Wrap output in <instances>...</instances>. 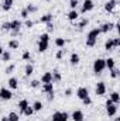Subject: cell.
Segmentation results:
<instances>
[{"label": "cell", "mask_w": 120, "mask_h": 121, "mask_svg": "<svg viewBox=\"0 0 120 121\" xmlns=\"http://www.w3.org/2000/svg\"><path fill=\"white\" fill-rule=\"evenodd\" d=\"M78 6H79V0H69V7H71V10H76Z\"/></svg>", "instance_id": "35"}, {"label": "cell", "mask_w": 120, "mask_h": 121, "mask_svg": "<svg viewBox=\"0 0 120 121\" xmlns=\"http://www.w3.org/2000/svg\"><path fill=\"white\" fill-rule=\"evenodd\" d=\"M113 27H115V24L113 23H103L100 27H99V30H100V32H103V34H106V32H109V31L113 30Z\"/></svg>", "instance_id": "10"}, {"label": "cell", "mask_w": 120, "mask_h": 121, "mask_svg": "<svg viewBox=\"0 0 120 121\" xmlns=\"http://www.w3.org/2000/svg\"><path fill=\"white\" fill-rule=\"evenodd\" d=\"M24 26L27 27V28H32V26H34V21L30 20V18H27L26 21H24Z\"/></svg>", "instance_id": "41"}, {"label": "cell", "mask_w": 120, "mask_h": 121, "mask_svg": "<svg viewBox=\"0 0 120 121\" xmlns=\"http://www.w3.org/2000/svg\"><path fill=\"white\" fill-rule=\"evenodd\" d=\"M93 7H95V4H93V0H85V1L82 3L81 13H82V14H85V13L90 11V10H93Z\"/></svg>", "instance_id": "5"}, {"label": "cell", "mask_w": 120, "mask_h": 121, "mask_svg": "<svg viewBox=\"0 0 120 121\" xmlns=\"http://www.w3.org/2000/svg\"><path fill=\"white\" fill-rule=\"evenodd\" d=\"M55 99V91H51V93H47V100L48 101H52Z\"/></svg>", "instance_id": "43"}, {"label": "cell", "mask_w": 120, "mask_h": 121, "mask_svg": "<svg viewBox=\"0 0 120 121\" xmlns=\"http://www.w3.org/2000/svg\"><path fill=\"white\" fill-rule=\"evenodd\" d=\"M9 48L10 49H18L20 48V42L17 39H10L9 41Z\"/></svg>", "instance_id": "24"}, {"label": "cell", "mask_w": 120, "mask_h": 121, "mask_svg": "<svg viewBox=\"0 0 120 121\" xmlns=\"http://www.w3.org/2000/svg\"><path fill=\"white\" fill-rule=\"evenodd\" d=\"M20 34V31H11V37H17Z\"/></svg>", "instance_id": "50"}, {"label": "cell", "mask_w": 120, "mask_h": 121, "mask_svg": "<svg viewBox=\"0 0 120 121\" xmlns=\"http://www.w3.org/2000/svg\"><path fill=\"white\" fill-rule=\"evenodd\" d=\"M88 24H89V20H88V18H82V20H81V23L78 24V27H79V28H85Z\"/></svg>", "instance_id": "36"}, {"label": "cell", "mask_w": 120, "mask_h": 121, "mask_svg": "<svg viewBox=\"0 0 120 121\" xmlns=\"http://www.w3.org/2000/svg\"><path fill=\"white\" fill-rule=\"evenodd\" d=\"M1 121H9V120H7V116H4V117H1Z\"/></svg>", "instance_id": "51"}, {"label": "cell", "mask_w": 120, "mask_h": 121, "mask_svg": "<svg viewBox=\"0 0 120 121\" xmlns=\"http://www.w3.org/2000/svg\"><path fill=\"white\" fill-rule=\"evenodd\" d=\"M28 106V101L26 100V99H23V100H20L18 101V104H17V107H18V110H20V113L23 114V111H24V108Z\"/></svg>", "instance_id": "23"}, {"label": "cell", "mask_w": 120, "mask_h": 121, "mask_svg": "<svg viewBox=\"0 0 120 121\" xmlns=\"http://www.w3.org/2000/svg\"><path fill=\"white\" fill-rule=\"evenodd\" d=\"M51 73H52V83H60L61 79H62V75H61L60 70L58 69H54Z\"/></svg>", "instance_id": "15"}, {"label": "cell", "mask_w": 120, "mask_h": 121, "mask_svg": "<svg viewBox=\"0 0 120 121\" xmlns=\"http://www.w3.org/2000/svg\"><path fill=\"white\" fill-rule=\"evenodd\" d=\"M14 69H16V65H14V63H11V65H9V66L6 68V70H4V72H6V73H11Z\"/></svg>", "instance_id": "40"}, {"label": "cell", "mask_w": 120, "mask_h": 121, "mask_svg": "<svg viewBox=\"0 0 120 121\" xmlns=\"http://www.w3.org/2000/svg\"><path fill=\"white\" fill-rule=\"evenodd\" d=\"M42 91L47 94V93H51V91H54V83L51 82V83H42Z\"/></svg>", "instance_id": "18"}, {"label": "cell", "mask_w": 120, "mask_h": 121, "mask_svg": "<svg viewBox=\"0 0 120 121\" xmlns=\"http://www.w3.org/2000/svg\"><path fill=\"white\" fill-rule=\"evenodd\" d=\"M7 120H9V121H20V116H18L17 113L11 111V113H9V116H7Z\"/></svg>", "instance_id": "28"}, {"label": "cell", "mask_w": 120, "mask_h": 121, "mask_svg": "<svg viewBox=\"0 0 120 121\" xmlns=\"http://www.w3.org/2000/svg\"><path fill=\"white\" fill-rule=\"evenodd\" d=\"M105 49H106V51H113V49H115V45H113V39H112V38H109V39L105 42Z\"/></svg>", "instance_id": "26"}, {"label": "cell", "mask_w": 120, "mask_h": 121, "mask_svg": "<svg viewBox=\"0 0 120 121\" xmlns=\"http://www.w3.org/2000/svg\"><path fill=\"white\" fill-rule=\"evenodd\" d=\"M79 62H81L79 55H78L76 52H72V54H71V58H69V63H71L72 66H76V65H79Z\"/></svg>", "instance_id": "13"}, {"label": "cell", "mask_w": 120, "mask_h": 121, "mask_svg": "<svg viewBox=\"0 0 120 121\" xmlns=\"http://www.w3.org/2000/svg\"><path fill=\"white\" fill-rule=\"evenodd\" d=\"M1 30H3V31H10V30H11V27H10V21L3 23V24H1Z\"/></svg>", "instance_id": "37"}, {"label": "cell", "mask_w": 120, "mask_h": 121, "mask_svg": "<svg viewBox=\"0 0 120 121\" xmlns=\"http://www.w3.org/2000/svg\"><path fill=\"white\" fill-rule=\"evenodd\" d=\"M88 96H89V90H88L86 87H83V86H82V87H79V89L76 90V97H78V99H81V100L86 99Z\"/></svg>", "instance_id": "9"}, {"label": "cell", "mask_w": 120, "mask_h": 121, "mask_svg": "<svg viewBox=\"0 0 120 121\" xmlns=\"http://www.w3.org/2000/svg\"><path fill=\"white\" fill-rule=\"evenodd\" d=\"M26 10L28 11V14H32V13H37V6H34V4H28L27 7H26Z\"/></svg>", "instance_id": "33"}, {"label": "cell", "mask_w": 120, "mask_h": 121, "mask_svg": "<svg viewBox=\"0 0 120 121\" xmlns=\"http://www.w3.org/2000/svg\"><path fill=\"white\" fill-rule=\"evenodd\" d=\"M110 100H112L115 104H119L120 103V94L117 93V91H113V93L110 94Z\"/></svg>", "instance_id": "27"}, {"label": "cell", "mask_w": 120, "mask_h": 121, "mask_svg": "<svg viewBox=\"0 0 120 121\" xmlns=\"http://www.w3.org/2000/svg\"><path fill=\"white\" fill-rule=\"evenodd\" d=\"M105 69H106V65H105V59L103 58H97L93 62V72L96 75H100Z\"/></svg>", "instance_id": "2"}, {"label": "cell", "mask_w": 120, "mask_h": 121, "mask_svg": "<svg viewBox=\"0 0 120 121\" xmlns=\"http://www.w3.org/2000/svg\"><path fill=\"white\" fill-rule=\"evenodd\" d=\"M7 83H9V87H10V89H13V90L18 87V79H17V78H10Z\"/></svg>", "instance_id": "19"}, {"label": "cell", "mask_w": 120, "mask_h": 121, "mask_svg": "<svg viewBox=\"0 0 120 121\" xmlns=\"http://www.w3.org/2000/svg\"><path fill=\"white\" fill-rule=\"evenodd\" d=\"M20 16H21V17H23V18H26V20H27V18H28V16H30V14H28V11H27V10H26V9H23V10H21V13H20Z\"/></svg>", "instance_id": "44"}, {"label": "cell", "mask_w": 120, "mask_h": 121, "mask_svg": "<svg viewBox=\"0 0 120 121\" xmlns=\"http://www.w3.org/2000/svg\"><path fill=\"white\" fill-rule=\"evenodd\" d=\"M50 21H52V14H51V13H47V14H44V16L40 18V23H42V24H47V23H50Z\"/></svg>", "instance_id": "21"}, {"label": "cell", "mask_w": 120, "mask_h": 121, "mask_svg": "<svg viewBox=\"0 0 120 121\" xmlns=\"http://www.w3.org/2000/svg\"><path fill=\"white\" fill-rule=\"evenodd\" d=\"M116 6H117V0H107L105 3V10L107 13H113V10L116 9Z\"/></svg>", "instance_id": "7"}, {"label": "cell", "mask_w": 120, "mask_h": 121, "mask_svg": "<svg viewBox=\"0 0 120 121\" xmlns=\"http://www.w3.org/2000/svg\"><path fill=\"white\" fill-rule=\"evenodd\" d=\"M106 113L109 117H115L116 113H117V104H115L110 99L106 100Z\"/></svg>", "instance_id": "3"}, {"label": "cell", "mask_w": 120, "mask_h": 121, "mask_svg": "<svg viewBox=\"0 0 120 121\" xmlns=\"http://www.w3.org/2000/svg\"><path fill=\"white\" fill-rule=\"evenodd\" d=\"M65 96H66V97L72 96V89H66V90H65Z\"/></svg>", "instance_id": "49"}, {"label": "cell", "mask_w": 120, "mask_h": 121, "mask_svg": "<svg viewBox=\"0 0 120 121\" xmlns=\"http://www.w3.org/2000/svg\"><path fill=\"white\" fill-rule=\"evenodd\" d=\"M30 59H31L30 52H28V51H26V52L23 54V60H30Z\"/></svg>", "instance_id": "47"}, {"label": "cell", "mask_w": 120, "mask_h": 121, "mask_svg": "<svg viewBox=\"0 0 120 121\" xmlns=\"http://www.w3.org/2000/svg\"><path fill=\"white\" fill-rule=\"evenodd\" d=\"M95 93L97 96H105L106 94V83L105 82H97V85L95 87Z\"/></svg>", "instance_id": "6"}, {"label": "cell", "mask_w": 120, "mask_h": 121, "mask_svg": "<svg viewBox=\"0 0 120 121\" xmlns=\"http://www.w3.org/2000/svg\"><path fill=\"white\" fill-rule=\"evenodd\" d=\"M65 44H66V41H65L64 38H61V37L55 39V45H57L58 48H64V47H65Z\"/></svg>", "instance_id": "32"}, {"label": "cell", "mask_w": 120, "mask_h": 121, "mask_svg": "<svg viewBox=\"0 0 120 121\" xmlns=\"http://www.w3.org/2000/svg\"><path fill=\"white\" fill-rule=\"evenodd\" d=\"M13 3H14V0H3L1 1V10L3 11H10L11 7H13Z\"/></svg>", "instance_id": "12"}, {"label": "cell", "mask_w": 120, "mask_h": 121, "mask_svg": "<svg viewBox=\"0 0 120 121\" xmlns=\"http://www.w3.org/2000/svg\"><path fill=\"white\" fill-rule=\"evenodd\" d=\"M66 17H68V20H69V21H75V20L79 17V13H78L76 10H71V11L66 14Z\"/></svg>", "instance_id": "20"}, {"label": "cell", "mask_w": 120, "mask_h": 121, "mask_svg": "<svg viewBox=\"0 0 120 121\" xmlns=\"http://www.w3.org/2000/svg\"><path fill=\"white\" fill-rule=\"evenodd\" d=\"M100 34L99 28H93L88 32V37H86V47L88 48H93L96 45V41H97V37Z\"/></svg>", "instance_id": "1"}, {"label": "cell", "mask_w": 120, "mask_h": 121, "mask_svg": "<svg viewBox=\"0 0 120 121\" xmlns=\"http://www.w3.org/2000/svg\"><path fill=\"white\" fill-rule=\"evenodd\" d=\"M119 75H120V70L117 69V68H116V66H115L113 69H110V76H112L113 79H116V78H117Z\"/></svg>", "instance_id": "34"}, {"label": "cell", "mask_w": 120, "mask_h": 121, "mask_svg": "<svg viewBox=\"0 0 120 121\" xmlns=\"http://www.w3.org/2000/svg\"><path fill=\"white\" fill-rule=\"evenodd\" d=\"M105 65H106V68L110 70V69H113V68L116 66V60L113 59V58H107V59H105Z\"/></svg>", "instance_id": "22"}, {"label": "cell", "mask_w": 120, "mask_h": 121, "mask_svg": "<svg viewBox=\"0 0 120 121\" xmlns=\"http://www.w3.org/2000/svg\"><path fill=\"white\" fill-rule=\"evenodd\" d=\"M11 97H13L11 90H9V89H6V87H1V89H0V99H1V100H10Z\"/></svg>", "instance_id": "8"}, {"label": "cell", "mask_w": 120, "mask_h": 121, "mask_svg": "<svg viewBox=\"0 0 120 121\" xmlns=\"http://www.w3.org/2000/svg\"><path fill=\"white\" fill-rule=\"evenodd\" d=\"M115 121H120V117H116V118H115Z\"/></svg>", "instance_id": "53"}, {"label": "cell", "mask_w": 120, "mask_h": 121, "mask_svg": "<svg viewBox=\"0 0 120 121\" xmlns=\"http://www.w3.org/2000/svg\"><path fill=\"white\" fill-rule=\"evenodd\" d=\"M40 83H41L40 80H35V79H34V80L30 82V86L32 87V89H37V87H40Z\"/></svg>", "instance_id": "39"}, {"label": "cell", "mask_w": 120, "mask_h": 121, "mask_svg": "<svg viewBox=\"0 0 120 121\" xmlns=\"http://www.w3.org/2000/svg\"><path fill=\"white\" fill-rule=\"evenodd\" d=\"M10 59H11V54H10L9 51H3V54H1V60H3V62H9Z\"/></svg>", "instance_id": "30"}, {"label": "cell", "mask_w": 120, "mask_h": 121, "mask_svg": "<svg viewBox=\"0 0 120 121\" xmlns=\"http://www.w3.org/2000/svg\"><path fill=\"white\" fill-rule=\"evenodd\" d=\"M21 26H23V23L20 20H13V21H10V27H11L10 31H20Z\"/></svg>", "instance_id": "14"}, {"label": "cell", "mask_w": 120, "mask_h": 121, "mask_svg": "<svg viewBox=\"0 0 120 121\" xmlns=\"http://www.w3.org/2000/svg\"><path fill=\"white\" fill-rule=\"evenodd\" d=\"M48 45H50L48 41H40L38 39V52H45L48 49Z\"/></svg>", "instance_id": "16"}, {"label": "cell", "mask_w": 120, "mask_h": 121, "mask_svg": "<svg viewBox=\"0 0 120 121\" xmlns=\"http://www.w3.org/2000/svg\"><path fill=\"white\" fill-rule=\"evenodd\" d=\"M31 107H32L34 111H41V110H42V103L37 100V101H34V104H32Z\"/></svg>", "instance_id": "29"}, {"label": "cell", "mask_w": 120, "mask_h": 121, "mask_svg": "<svg viewBox=\"0 0 120 121\" xmlns=\"http://www.w3.org/2000/svg\"><path fill=\"white\" fill-rule=\"evenodd\" d=\"M113 39V45H115V48H117V47H120V38H112Z\"/></svg>", "instance_id": "48"}, {"label": "cell", "mask_w": 120, "mask_h": 121, "mask_svg": "<svg viewBox=\"0 0 120 121\" xmlns=\"http://www.w3.org/2000/svg\"><path fill=\"white\" fill-rule=\"evenodd\" d=\"M72 121H83L85 120V116H83V111H81V110H75L74 113H72Z\"/></svg>", "instance_id": "11"}, {"label": "cell", "mask_w": 120, "mask_h": 121, "mask_svg": "<svg viewBox=\"0 0 120 121\" xmlns=\"http://www.w3.org/2000/svg\"><path fill=\"white\" fill-rule=\"evenodd\" d=\"M52 121H68L69 120V114L65 111H55L51 117Z\"/></svg>", "instance_id": "4"}, {"label": "cell", "mask_w": 120, "mask_h": 121, "mask_svg": "<svg viewBox=\"0 0 120 121\" xmlns=\"http://www.w3.org/2000/svg\"><path fill=\"white\" fill-rule=\"evenodd\" d=\"M64 54H65V49H64V48H61V49H58V52L55 54V58H57V59H62Z\"/></svg>", "instance_id": "38"}, {"label": "cell", "mask_w": 120, "mask_h": 121, "mask_svg": "<svg viewBox=\"0 0 120 121\" xmlns=\"http://www.w3.org/2000/svg\"><path fill=\"white\" fill-rule=\"evenodd\" d=\"M3 51H4V49H3V47H1V45H0V55H1V54H3Z\"/></svg>", "instance_id": "52"}, {"label": "cell", "mask_w": 120, "mask_h": 121, "mask_svg": "<svg viewBox=\"0 0 120 121\" xmlns=\"http://www.w3.org/2000/svg\"><path fill=\"white\" fill-rule=\"evenodd\" d=\"M23 114H24V116H27V117H31V116L34 114V110H32V107H31L30 104H28V106H27V107L24 108V111H23Z\"/></svg>", "instance_id": "31"}, {"label": "cell", "mask_w": 120, "mask_h": 121, "mask_svg": "<svg viewBox=\"0 0 120 121\" xmlns=\"http://www.w3.org/2000/svg\"><path fill=\"white\" fill-rule=\"evenodd\" d=\"M52 82V73L51 72H45L41 76V83H51Z\"/></svg>", "instance_id": "17"}, {"label": "cell", "mask_w": 120, "mask_h": 121, "mask_svg": "<svg viewBox=\"0 0 120 121\" xmlns=\"http://www.w3.org/2000/svg\"><path fill=\"white\" fill-rule=\"evenodd\" d=\"M82 103H83V106H90V104H92V99L88 96L86 99H83V100H82Z\"/></svg>", "instance_id": "45"}, {"label": "cell", "mask_w": 120, "mask_h": 121, "mask_svg": "<svg viewBox=\"0 0 120 121\" xmlns=\"http://www.w3.org/2000/svg\"><path fill=\"white\" fill-rule=\"evenodd\" d=\"M40 41H48V42H50V35H48L47 32H45V34H41V35H40Z\"/></svg>", "instance_id": "42"}, {"label": "cell", "mask_w": 120, "mask_h": 121, "mask_svg": "<svg viewBox=\"0 0 120 121\" xmlns=\"http://www.w3.org/2000/svg\"><path fill=\"white\" fill-rule=\"evenodd\" d=\"M45 26H47V31H48V32H51V31H54V24H52V21H50V23H47Z\"/></svg>", "instance_id": "46"}, {"label": "cell", "mask_w": 120, "mask_h": 121, "mask_svg": "<svg viewBox=\"0 0 120 121\" xmlns=\"http://www.w3.org/2000/svg\"><path fill=\"white\" fill-rule=\"evenodd\" d=\"M24 73H26V76H31V75L34 73V66H32L31 63H27V65H26V68H24Z\"/></svg>", "instance_id": "25"}]
</instances>
